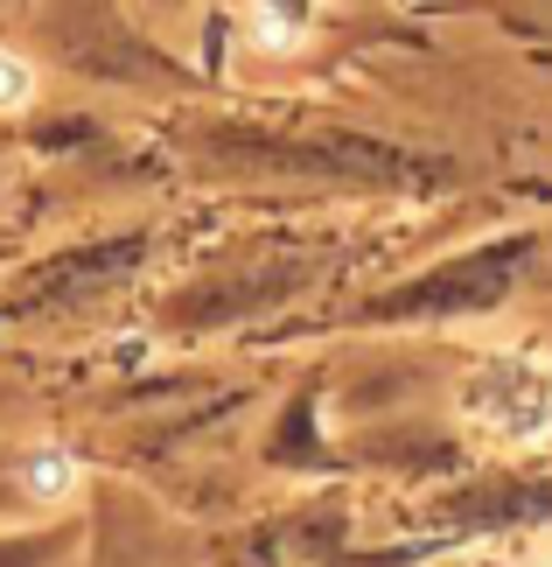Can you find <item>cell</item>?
<instances>
[{"mask_svg": "<svg viewBox=\"0 0 552 567\" xmlns=\"http://www.w3.org/2000/svg\"><path fill=\"white\" fill-rule=\"evenodd\" d=\"M308 413H315V400H294V421H280V463H322L315 449V427H308Z\"/></svg>", "mask_w": 552, "mask_h": 567, "instance_id": "obj_2", "label": "cell"}, {"mask_svg": "<svg viewBox=\"0 0 552 567\" xmlns=\"http://www.w3.org/2000/svg\"><path fill=\"white\" fill-rule=\"evenodd\" d=\"M50 547H56V539H14V547H0V567H42Z\"/></svg>", "mask_w": 552, "mask_h": 567, "instance_id": "obj_3", "label": "cell"}, {"mask_svg": "<svg viewBox=\"0 0 552 567\" xmlns=\"http://www.w3.org/2000/svg\"><path fill=\"white\" fill-rule=\"evenodd\" d=\"M532 252V238H503V246H482V252H461L448 267H434L427 280L413 288H392L371 301V316H455V309H490L497 295H511V280Z\"/></svg>", "mask_w": 552, "mask_h": 567, "instance_id": "obj_1", "label": "cell"}, {"mask_svg": "<svg viewBox=\"0 0 552 567\" xmlns=\"http://www.w3.org/2000/svg\"><path fill=\"white\" fill-rule=\"evenodd\" d=\"M0 99H8V105L29 99V71H21V63H0Z\"/></svg>", "mask_w": 552, "mask_h": 567, "instance_id": "obj_4", "label": "cell"}]
</instances>
